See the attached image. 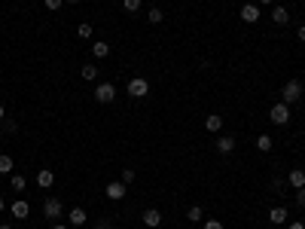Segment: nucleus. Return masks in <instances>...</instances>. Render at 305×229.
I'll list each match as a JSON object with an SVG mask.
<instances>
[{
	"instance_id": "f257e3e1",
	"label": "nucleus",
	"mask_w": 305,
	"mask_h": 229,
	"mask_svg": "<svg viewBox=\"0 0 305 229\" xmlns=\"http://www.w3.org/2000/svg\"><path fill=\"white\" fill-rule=\"evenodd\" d=\"M299 98H302V83L299 80H287L284 89H281V101L284 104H296Z\"/></svg>"
},
{
	"instance_id": "f03ea898",
	"label": "nucleus",
	"mask_w": 305,
	"mask_h": 229,
	"mask_svg": "<svg viewBox=\"0 0 305 229\" xmlns=\"http://www.w3.org/2000/svg\"><path fill=\"white\" fill-rule=\"evenodd\" d=\"M268 119H272L275 126H287V122H290V104H284V101L272 104V110H268Z\"/></svg>"
},
{
	"instance_id": "7ed1b4c3",
	"label": "nucleus",
	"mask_w": 305,
	"mask_h": 229,
	"mask_svg": "<svg viewBox=\"0 0 305 229\" xmlns=\"http://www.w3.org/2000/svg\"><path fill=\"white\" fill-rule=\"evenodd\" d=\"M61 214H64V205H61L58 199H52V196H49V199L43 202V217H46L49 223H55Z\"/></svg>"
},
{
	"instance_id": "20e7f679",
	"label": "nucleus",
	"mask_w": 305,
	"mask_h": 229,
	"mask_svg": "<svg viewBox=\"0 0 305 229\" xmlns=\"http://www.w3.org/2000/svg\"><path fill=\"white\" fill-rule=\"evenodd\" d=\"M125 192H129V186H125L122 181H110V183L104 186V196L110 199V202H122V199H125Z\"/></svg>"
},
{
	"instance_id": "39448f33",
	"label": "nucleus",
	"mask_w": 305,
	"mask_h": 229,
	"mask_svg": "<svg viewBox=\"0 0 305 229\" xmlns=\"http://www.w3.org/2000/svg\"><path fill=\"white\" fill-rule=\"evenodd\" d=\"M129 95L131 98H147L150 95V83L143 80V77H131L129 80Z\"/></svg>"
},
{
	"instance_id": "423d86ee",
	"label": "nucleus",
	"mask_w": 305,
	"mask_h": 229,
	"mask_svg": "<svg viewBox=\"0 0 305 229\" xmlns=\"http://www.w3.org/2000/svg\"><path fill=\"white\" fill-rule=\"evenodd\" d=\"M116 98V86L113 83H101V86H95V101L98 104H110Z\"/></svg>"
},
{
	"instance_id": "0eeeda50",
	"label": "nucleus",
	"mask_w": 305,
	"mask_h": 229,
	"mask_svg": "<svg viewBox=\"0 0 305 229\" xmlns=\"http://www.w3.org/2000/svg\"><path fill=\"white\" fill-rule=\"evenodd\" d=\"M238 15H241V22H247V25H254V22H260V3H244Z\"/></svg>"
},
{
	"instance_id": "6e6552de",
	"label": "nucleus",
	"mask_w": 305,
	"mask_h": 229,
	"mask_svg": "<svg viewBox=\"0 0 305 229\" xmlns=\"http://www.w3.org/2000/svg\"><path fill=\"white\" fill-rule=\"evenodd\" d=\"M140 220H143V226H150V229H156V226H162V211H156V208H147L140 214Z\"/></svg>"
},
{
	"instance_id": "1a4fd4ad",
	"label": "nucleus",
	"mask_w": 305,
	"mask_h": 229,
	"mask_svg": "<svg viewBox=\"0 0 305 229\" xmlns=\"http://www.w3.org/2000/svg\"><path fill=\"white\" fill-rule=\"evenodd\" d=\"M9 211H12V217H15V220H28V217H31V205H28L25 199L12 202V205H9Z\"/></svg>"
},
{
	"instance_id": "9d476101",
	"label": "nucleus",
	"mask_w": 305,
	"mask_h": 229,
	"mask_svg": "<svg viewBox=\"0 0 305 229\" xmlns=\"http://www.w3.org/2000/svg\"><path fill=\"white\" fill-rule=\"evenodd\" d=\"M37 186H40V189H49V186H55V171H49V168L37 171Z\"/></svg>"
},
{
	"instance_id": "9b49d317",
	"label": "nucleus",
	"mask_w": 305,
	"mask_h": 229,
	"mask_svg": "<svg viewBox=\"0 0 305 229\" xmlns=\"http://www.w3.org/2000/svg\"><path fill=\"white\" fill-rule=\"evenodd\" d=\"M67 220H70V226H83V223L88 220V214L77 205V208H70V211H67Z\"/></svg>"
},
{
	"instance_id": "f8f14e48",
	"label": "nucleus",
	"mask_w": 305,
	"mask_h": 229,
	"mask_svg": "<svg viewBox=\"0 0 305 229\" xmlns=\"http://www.w3.org/2000/svg\"><path fill=\"white\" fill-rule=\"evenodd\" d=\"M287 183H290L293 189H302V186H305V171H302V168H293L290 174H287Z\"/></svg>"
},
{
	"instance_id": "ddd939ff",
	"label": "nucleus",
	"mask_w": 305,
	"mask_h": 229,
	"mask_svg": "<svg viewBox=\"0 0 305 229\" xmlns=\"http://www.w3.org/2000/svg\"><path fill=\"white\" fill-rule=\"evenodd\" d=\"M287 217H290V214H287V208H272V211H268V223H272V226L287 223Z\"/></svg>"
},
{
	"instance_id": "4468645a",
	"label": "nucleus",
	"mask_w": 305,
	"mask_h": 229,
	"mask_svg": "<svg viewBox=\"0 0 305 229\" xmlns=\"http://www.w3.org/2000/svg\"><path fill=\"white\" fill-rule=\"evenodd\" d=\"M217 150H220L223 156H229L232 150H235V137H229V135H223V137H217Z\"/></svg>"
},
{
	"instance_id": "2eb2a0df",
	"label": "nucleus",
	"mask_w": 305,
	"mask_h": 229,
	"mask_svg": "<svg viewBox=\"0 0 305 229\" xmlns=\"http://www.w3.org/2000/svg\"><path fill=\"white\" fill-rule=\"evenodd\" d=\"M272 19H275V25H287V22H290V12L275 3V6H272Z\"/></svg>"
},
{
	"instance_id": "dca6fc26",
	"label": "nucleus",
	"mask_w": 305,
	"mask_h": 229,
	"mask_svg": "<svg viewBox=\"0 0 305 229\" xmlns=\"http://www.w3.org/2000/svg\"><path fill=\"white\" fill-rule=\"evenodd\" d=\"M205 129H208V132H220V129H223V116H217V113L205 116Z\"/></svg>"
},
{
	"instance_id": "f3484780",
	"label": "nucleus",
	"mask_w": 305,
	"mask_h": 229,
	"mask_svg": "<svg viewBox=\"0 0 305 229\" xmlns=\"http://www.w3.org/2000/svg\"><path fill=\"white\" fill-rule=\"evenodd\" d=\"M80 77L88 80V83H95V80H98V67H95V64H83V67H80Z\"/></svg>"
},
{
	"instance_id": "a211bd4d",
	"label": "nucleus",
	"mask_w": 305,
	"mask_h": 229,
	"mask_svg": "<svg viewBox=\"0 0 305 229\" xmlns=\"http://www.w3.org/2000/svg\"><path fill=\"white\" fill-rule=\"evenodd\" d=\"M92 55H95V58H107V55H110V43H104V40H101V43H92Z\"/></svg>"
},
{
	"instance_id": "6ab92c4d",
	"label": "nucleus",
	"mask_w": 305,
	"mask_h": 229,
	"mask_svg": "<svg viewBox=\"0 0 305 229\" xmlns=\"http://www.w3.org/2000/svg\"><path fill=\"white\" fill-rule=\"evenodd\" d=\"M202 217H205V211H202V205H192V208L186 211V220H189V223H202Z\"/></svg>"
},
{
	"instance_id": "aec40b11",
	"label": "nucleus",
	"mask_w": 305,
	"mask_h": 229,
	"mask_svg": "<svg viewBox=\"0 0 305 229\" xmlns=\"http://www.w3.org/2000/svg\"><path fill=\"white\" fill-rule=\"evenodd\" d=\"M92 34H95L92 25H88V22H80V28H77V37H80V40H92Z\"/></svg>"
},
{
	"instance_id": "412c9836",
	"label": "nucleus",
	"mask_w": 305,
	"mask_h": 229,
	"mask_svg": "<svg viewBox=\"0 0 305 229\" xmlns=\"http://www.w3.org/2000/svg\"><path fill=\"white\" fill-rule=\"evenodd\" d=\"M12 168H15V162H12V156H0V174H12Z\"/></svg>"
},
{
	"instance_id": "4be33fe9",
	"label": "nucleus",
	"mask_w": 305,
	"mask_h": 229,
	"mask_svg": "<svg viewBox=\"0 0 305 229\" xmlns=\"http://www.w3.org/2000/svg\"><path fill=\"white\" fill-rule=\"evenodd\" d=\"M147 19H150V25H159V22H165V12L159 9V6H153V9L147 12Z\"/></svg>"
},
{
	"instance_id": "5701e85b",
	"label": "nucleus",
	"mask_w": 305,
	"mask_h": 229,
	"mask_svg": "<svg viewBox=\"0 0 305 229\" xmlns=\"http://www.w3.org/2000/svg\"><path fill=\"white\" fill-rule=\"evenodd\" d=\"M257 147H260L262 153H268V150H272V135H260V137H257Z\"/></svg>"
},
{
	"instance_id": "b1692460",
	"label": "nucleus",
	"mask_w": 305,
	"mask_h": 229,
	"mask_svg": "<svg viewBox=\"0 0 305 229\" xmlns=\"http://www.w3.org/2000/svg\"><path fill=\"white\" fill-rule=\"evenodd\" d=\"M9 186H12V189H15V192H22V189H25V186H28V181H25V178H22V174H12V181H9Z\"/></svg>"
},
{
	"instance_id": "393cba45",
	"label": "nucleus",
	"mask_w": 305,
	"mask_h": 229,
	"mask_svg": "<svg viewBox=\"0 0 305 229\" xmlns=\"http://www.w3.org/2000/svg\"><path fill=\"white\" fill-rule=\"evenodd\" d=\"M119 181L129 186V183H134V168H122V174H119Z\"/></svg>"
},
{
	"instance_id": "a878e982",
	"label": "nucleus",
	"mask_w": 305,
	"mask_h": 229,
	"mask_svg": "<svg viewBox=\"0 0 305 229\" xmlns=\"http://www.w3.org/2000/svg\"><path fill=\"white\" fill-rule=\"evenodd\" d=\"M122 9L129 12V15H131V12H137V9H140V0H122Z\"/></svg>"
},
{
	"instance_id": "bb28decb",
	"label": "nucleus",
	"mask_w": 305,
	"mask_h": 229,
	"mask_svg": "<svg viewBox=\"0 0 305 229\" xmlns=\"http://www.w3.org/2000/svg\"><path fill=\"white\" fill-rule=\"evenodd\" d=\"M43 3H46V9H49V12H58V9L64 6V0H43Z\"/></svg>"
},
{
	"instance_id": "cd10ccee",
	"label": "nucleus",
	"mask_w": 305,
	"mask_h": 229,
	"mask_svg": "<svg viewBox=\"0 0 305 229\" xmlns=\"http://www.w3.org/2000/svg\"><path fill=\"white\" fill-rule=\"evenodd\" d=\"M296 205H299V208H305V186H302V189H296Z\"/></svg>"
},
{
	"instance_id": "c85d7f7f",
	"label": "nucleus",
	"mask_w": 305,
	"mask_h": 229,
	"mask_svg": "<svg viewBox=\"0 0 305 229\" xmlns=\"http://www.w3.org/2000/svg\"><path fill=\"white\" fill-rule=\"evenodd\" d=\"M205 229H226L220 220H205Z\"/></svg>"
},
{
	"instance_id": "c756f323",
	"label": "nucleus",
	"mask_w": 305,
	"mask_h": 229,
	"mask_svg": "<svg viewBox=\"0 0 305 229\" xmlns=\"http://www.w3.org/2000/svg\"><path fill=\"white\" fill-rule=\"evenodd\" d=\"M3 129H6V132H15L19 126H15V119H3Z\"/></svg>"
},
{
	"instance_id": "7c9ffc66",
	"label": "nucleus",
	"mask_w": 305,
	"mask_h": 229,
	"mask_svg": "<svg viewBox=\"0 0 305 229\" xmlns=\"http://www.w3.org/2000/svg\"><path fill=\"white\" fill-rule=\"evenodd\" d=\"M107 226H110V220H107V217H101V220L95 223V229H107Z\"/></svg>"
},
{
	"instance_id": "2f4dec72",
	"label": "nucleus",
	"mask_w": 305,
	"mask_h": 229,
	"mask_svg": "<svg viewBox=\"0 0 305 229\" xmlns=\"http://www.w3.org/2000/svg\"><path fill=\"white\" fill-rule=\"evenodd\" d=\"M287 229H305V223H302V220H296V223H290Z\"/></svg>"
},
{
	"instance_id": "473e14b6",
	"label": "nucleus",
	"mask_w": 305,
	"mask_h": 229,
	"mask_svg": "<svg viewBox=\"0 0 305 229\" xmlns=\"http://www.w3.org/2000/svg\"><path fill=\"white\" fill-rule=\"evenodd\" d=\"M260 6H275V0H257Z\"/></svg>"
},
{
	"instance_id": "72a5a7b5",
	"label": "nucleus",
	"mask_w": 305,
	"mask_h": 229,
	"mask_svg": "<svg viewBox=\"0 0 305 229\" xmlns=\"http://www.w3.org/2000/svg\"><path fill=\"white\" fill-rule=\"evenodd\" d=\"M49 229H67V226H64V223H58V220H55V223H52V226H49Z\"/></svg>"
},
{
	"instance_id": "f704fd0d",
	"label": "nucleus",
	"mask_w": 305,
	"mask_h": 229,
	"mask_svg": "<svg viewBox=\"0 0 305 229\" xmlns=\"http://www.w3.org/2000/svg\"><path fill=\"white\" fill-rule=\"evenodd\" d=\"M3 211H6V199H3V196H0V214H3Z\"/></svg>"
},
{
	"instance_id": "c9c22d12",
	"label": "nucleus",
	"mask_w": 305,
	"mask_h": 229,
	"mask_svg": "<svg viewBox=\"0 0 305 229\" xmlns=\"http://www.w3.org/2000/svg\"><path fill=\"white\" fill-rule=\"evenodd\" d=\"M6 119V107H3V104H0V122H3Z\"/></svg>"
},
{
	"instance_id": "e433bc0d",
	"label": "nucleus",
	"mask_w": 305,
	"mask_h": 229,
	"mask_svg": "<svg viewBox=\"0 0 305 229\" xmlns=\"http://www.w3.org/2000/svg\"><path fill=\"white\" fill-rule=\"evenodd\" d=\"M299 40H302V43H305V25H302V28H299Z\"/></svg>"
},
{
	"instance_id": "4c0bfd02",
	"label": "nucleus",
	"mask_w": 305,
	"mask_h": 229,
	"mask_svg": "<svg viewBox=\"0 0 305 229\" xmlns=\"http://www.w3.org/2000/svg\"><path fill=\"white\" fill-rule=\"evenodd\" d=\"M0 229H12V223H0Z\"/></svg>"
},
{
	"instance_id": "58836bf2",
	"label": "nucleus",
	"mask_w": 305,
	"mask_h": 229,
	"mask_svg": "<svg viewBox=\"0 0 305 229\" xmlns=\"http://www.w3.org/2000/svg\"><path fill=\"white\" fill-rule=\"evenodd\" d=\"M64 3H80V0H64Z\"/></svg>"
},
{
	"instance_id": "ea45409f",
	"label": "nucleus",
	"mask_w": 305,
	"mask_h": 229,
	"mask_svg": "<svg viewBox=\"0 0 305 229\" xmlns=\"http://www.w3.org/2000/svg\"><path fill=\"white\" fill-rule=\"evenodd\" d=\"M107 229H116V226H113V223H110V226H107Z\"/></svg>"
}]
</instances>
